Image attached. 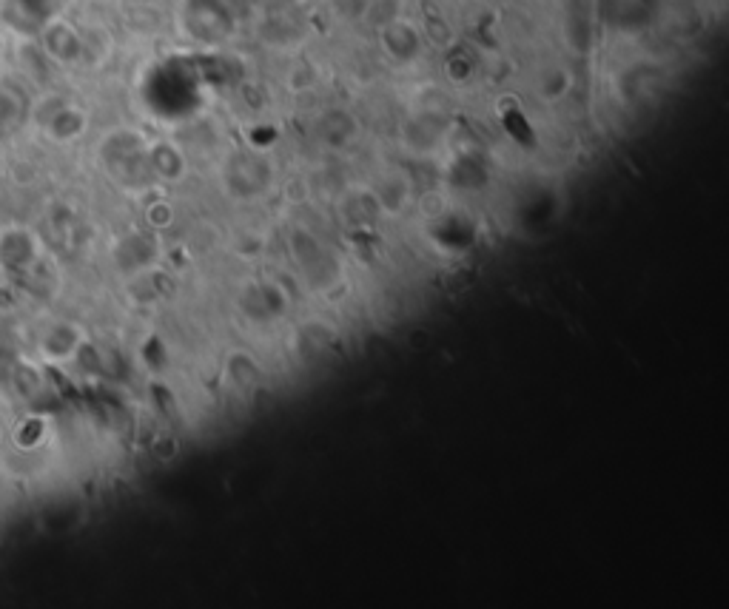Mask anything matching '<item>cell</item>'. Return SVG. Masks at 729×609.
<instances>
[{
	"label": "cell",
	"instance_id": "cell-1",
	"mask_svg": "<svg viewBox=\"0 0 729 609\" xmlns=\"http://www.w3.org/2000/svg\"><path fill=\"white\" fill-rule=\"evenodd\" d=\"M40 46L55 63H63V66L77 63L83 55V40L77 35L75 26L63 18H52L40 29Z\"/></svg>",
	"mask_w": 729,
	"mask_h": 609
},
{
	"label": "cell",
	"instance_id": "cell-2",
	"mask_svg": "<svg viewBox=\"0 0 729 609\" xmlns=\"http://www.w3.org/2000/svg\"><path fill=\"white\" fill-rule=\"evenodd\" d=\"M55 12L57 0H6V20L18 32H40Z\"/></svg>",
	"mask_w": 729,
	"mask_h": 609
},
{
	"label": "cell",
	"instance_id": "cell-3",
	"mask_svg": "<svg viewBox=\"0 0 729 609\" xmlns=\"http://www.w3.org/2000/svg\"><path fill=\"white\" fill-rule=\"evenodd\" d=\"M43 126H46V134H49L52 140L69 143V140L80 137L83 129H86V114L77 109V106H57V109L43 120Z\"/></svg>",
	"mask_w": 729,
	"mask_h": 609
},
{
	"label": "cell",
	"instance_id": "cell-4",
	"mask_svg": "<svg viewBox=\"0 0 729 609\" xmlns=\"http://www.w3.org/2000/svg\"><path fill=\"white\" fill-rule=\"evenodd\" d=\"M385 49H388L393 57H399V60H408V57L416 55V49H419V37L413 32V26H405V23L391 20V23L385 26Z\"/></svg>",
	"mask_w": 729,
	"mask_h": 609
},
{
	"label": "cell",
	"instance_id": "cell-5",
	"mask_svg": "<svg viewBox=\"0 0 729 609\" xmlns=\"http://www.w3.org/2000/svg\"><path fill=\"white\" fill-rule=\"evenodd\" d=\"M20 97L12 89H0V131L15 129V123L20 120Z\"/></svg>",
	"mask_w": 729,
	"mask_h": 609
},
{
	"label": "cell",
	"instance_id": "cell-6",
	"mask_svg": "<svg viewBox=\"0 0 729 609\" xmlns=\"http://www.w3.org/2000/svg\"><path fill=\"white\" fill-rule=\"evenodd\" d=\"M0 52H3V40H0Z\"/></svg>",
	"mask_w": 729,
	"mask_h": 609
}]
</instances>
